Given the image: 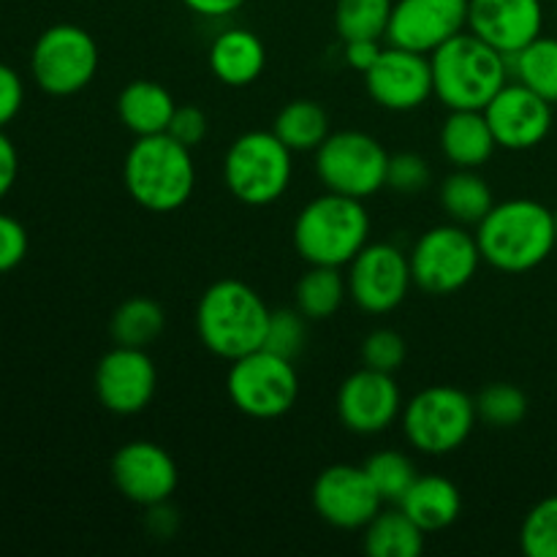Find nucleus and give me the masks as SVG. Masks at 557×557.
<instances>
[{"label":"nucleus","instance_id":"33","mask_svg":"<svg viewBox=\"0 0 557 557\" xmlns=\"http://www.w3.org/2000/svg\"><path fill=\"white\" fill-rule=\"evenodd\" d=\"M476 417L479 422L490 428H515L528 417V397L515 384H490L476 395Z\"/></svg>","mask_w":557,"mask_h":557},{"label":"nucleus","instance_id":"7","mask_svg":"<svg viewBox=\"0 0 557 557\" xmlns=\"http://www.w3.org/2000/svg\"><path fill=\"white\" fill-rule=\"evenodd\" d=\"M476 403L457 386H430L403 406V435L417 451L444 457L460 449L476 428Z\"/></svg>","mask_w":557,"mask_h":557},{"label":"nucleus","instance_id":"14","mask_svg":"<svg viewBox=\"0 0 557 557\" xmlns=\"http://www.w3.org/2000/svg\"><path fill=\"white\" fill-rule=\"evenodd\" d=\"M403 392L395 375L362 368L337 389V419L354 435H381L400 419Z\"/></svg>","mask_w":557,"mask_h":557},{"label":"nucleus","instance_id":"44","mask_svg":"<svg viewBox=\"0 0 557 557\" xmlns=\"http://www.w3.org/2000/svg\"><path fill=\"white\" fill-rule=\"evenodd\" d=\"M553 215H555V232H557V210H553Z\"/></svg>","mask_w":557,"mask_h":557},{"label":"nucleus","instance_id":"12","mask_svg":"<svg viewBox=\"0 0 557 557\" xmlns=\"http://www.w3.org/2000/svg\"><path fill=\"white\" fill-rule=\"evenodd\" d=\"M348 297L370 315H386L406 302L413 286L411 261L397 245L368 243L348 264Z\"/></svg>","mask_w":557,"mask_h":557},{"label":"nucleus","instance_id":"8","mask_svg":"<svg viewBox=\"0 0 557 557\" xmlns=\"http://www.w3.org/2000/svg\"><path fill=\"white\" fill-rule=\"evenodd\" d=\"M226 392L232 406L250 419L286 417L299 397V375L294 359L259 348L234 359L226 375Z\"/></svg>","mask_w":557,"mask_h":557},{"label":"nucleus","instance_id":"3","mask_svg":"<svg viewBox=\"0 0 557 557\" xmlns=\"http://www.w3.org/2000/svg\"><path fill=\"white\" fill-rule=\"evenodd\" d=\"M123 183L141 210L156 215L180 210L196 188L194 150L169 134L136 136L123 163Z\"/></svg>","mask_w":557,"mask_h":557},{"label":"nucleus","instance_id":"27","mask_svg":"<svg viewBox=\"0 0 557 557\" xmlns=\"http://www.w3.org/2000/svg\"><path fill=\"white\" fill-rule=\"evenodd\" d=\"M348 297V281L341 267L310 264V270L299 277L294 288V302L297 310L308 321L332 319L343 308Z\"/></svg>","mask_w":557,"mask_h":557},{"label":"nucleus","instance_id":"40","mask_svg":"<svg viewBox=\"0 0 557 557\" xmlns=\"http://www.w3.org/2000/svg\"><path fill=\"white\" fill-rule=\"evenodd\" d=\"M22 103H25V82L11 65L0 63V128H5L20 114Z\"/></svg>","mask_w":557,"mask_h":557},{"label":"nucleus","instance_id":"5","mask_svg":"<svg viewBox=\"0 0 557 557\" xmlns=\"http://www.w3.org/2000/svg\"><path fill=\"white\" fill-rule=\"evenodd\" d=\"M370 243V215L362 199L324 190L294 221L299 259L321 267H348Z\"/></svg>","mask_w":557,"mask_h":557},{"label":"nucleus","instance_id":"25","mask_svg":"<svg viewBox=\"0 0 557 557\" xmlns=\"http://www.w3.org/2000/svg\"><path fill=\"white\" fill-rule=\"evenodd\" d=\"M364 553L370 557H419L428 533L397 506L381 509L364 528Z\"/></svg>","mask_w":557,"mask_h":557},{"label":"nucleus","instance_id":"15","mask_svg":"<svg viewBox=\"0 0 557 557\" xmlns=\"http://www.w3.org/2000/svg\"><path fill=\"white\" fill-rule=\"evenodd\" d=\"M96 397L109 413L136 417L152 403L158 389L156 362L145 348L114 346L96 364Z\"/></svg>","mask_w":557,"mask_h":557},{"label":"nucleus","instance_id":"17","mask_svg":"<svg viewBox=\"0 0 557 557\" xmlns=\"http://www.w3.org/2000/svg\"><path fill=\"white\" fill-rule=\"evenodd\" d=\"M112 482L125 500L136 506L169 504L180 484L174 457L152 441H131L112 457Z\"/></svg>","mask_w":557,"mask_h":557},{"label":"nucleus","instance_id":"37","mask_svg":"<svg viewBox=\"0 0 557 557\" xmlns=\"http://www.w3.org/2000/svg\"><path fill=\"white\" fill-rule=\"evenodd\" d=\"M433 180L430 163L417 152H397L389 156V169H386V188L400 196H417Z\"/></svg>","mask_w":557,"mask_h":557},{"label":"nucleus","instance_id":"11","mask_svg":"<svg viewBox=\"0 0 557 557\" xmlns=\"http://www.w3.org/2000/svg\"><path fill=\"white\" fill-rule=\"evenodd\" d=\"M33 82L49 96H74L98 74V44L85 27L52 25L30 52Z\"/></svg>","mask_w":557,"mask_h":557},{"label":"nucleus","instance_id":"30","mask_svg":"<svg viewBox=\"0 0 557 557\" xmlns=\"http://www.w3.org/2000/svg\"><path fill=\"white\" fill-rule=\"evenodd\" d=\"M509 58L511 79L522 82L547 98L549 103H557V36H539L536 41L528 44L517 54H506Z\"/></svg>","mask_w":557,"mask_h":557},{"label":"nucleus","instance_id":"13","mask_svg":"<svg viewBox=\"0 0 557 557\" xmlns=\"http://www.w3.org/2000/svg\"><path fill=\"white\" fill-rule=\"evenodd\" d=\"M313 509L326 525L337 531H364L384 509V498L370 482L364 466H330L315 476L310 490Z\"/></svg>","mask_w":557,"mask_h":557},{"label":"nucleus","instance_id":"2","mask_svg":"<svg viewBox=\"0 0 557 557\" xmlns=\"http://www.w3.org/2000/svg\"><path fill=\"white\" fill-rule=\"evenodd\" d=\"M270 313L264 299L248 283L223 277L196 305V332L201 346L215 357L234 359L264 348Z\"/></svg>","mask_w":557,"mask_h":557},{"label":"nucleus","instance_id":"28","mask_svg":"<svg viewBox=\"0 0 557 557\" xmlns=\"http://www.w3.org/2000/svg\"><path fill=\"white\" fill-rule=\"evenodd\" d=\"M272 131L292 152H315L330 136V114L321 103L297 98L277 112Z\"/></svg>","mask_w":557,"mask_h":557},{"label":"nucleus","instance_id":"41","mask_svg":"<svg viewBox=\"0 0 557 557\" xmlns=\"http://www.w3.org/2000/svg\"><path fill=\"white\" fill-rule=\"evenodd\" d=\"M384 47H381L379 38H354V41H343V58L359 74H368L375 65V60L381 58Z\"/></svg>","mask_w":557,"mask_h":557},{"label":"nucleus","instance_id":"4","mask_svg":"<svg viewBox=\"0 0 557 557\" xmlns=\"http://www.w3.org/2000/svg\"><path fill=\"white\" fill-rule=\"evenodd\" d=\"M433 92L446 109H484L511 79L509 58L462 30L430 54Z\"/></svg>","mask_w":557,"mask_h":557},{"label":"nucleus","instance_id":"29","mask_svg":"<svg viewBox=\"0 0 557 557\" xmlns=\"http://www.w3.org/2000/svg\"><path fill=\"white\" fill-rule=\"evenodd\" d=\"M163 326H166V315L163 308L150 297H131L114 310L112 321H109V332H112L114 346H131V348H147L161 337Z\"/></svg>","mask_w":557,"mask_h":557},{"label":"nucleus","instance_id":"18","mask_svg":"<svg viewBox=\"0 0 557 557\" xmlns=\"http://www.w3.org/2000/svg\"><path fill=\"white\" fill-rule=\"evenodd\" d=\"M364 87L381 109L413 112L435 96L430 54H419L389 44L375 60L373 69L364 74Z\"/></svg>","mask_w":557,"mask_h":557},{"label":"nucleus","instance_id":"42","mask_svg":"<svg viewBox=\"0 0 557 557\" xmlns=\"http://www.w3.org/2000/svg\"><path fill=\"white\" fill-rule=\"evenodd\" d=\"M16 174H20V156H16L14 141L0 128V201L11 194V188L16 183Z\"/></svg>","mask_w":557,"mask_h":557},{"label":"nucleus","instance_id":"26","mask_svg":"<svg viewBox=\"0 0 557 557\" xmlns=\"http://www.w3.org/2000/svg\"><path fill=\"white\" fill-rule=\"evenodd\" d=\"M441 207L451 223L479 226L482 218L493 210V188L476 169H457L441 183Z\"/></svg>","mask_w":557,"mask_h":557},{"label":"nucleus","instance_id":"36","mask_svg":"<svg viewBox=\"0 0 557 557\" xmlns=\"http://www.w3.org/2000/svg\"><path fill=\"white\" fill-rule=\"evenodd\" d=\"M362 364L364 368L381 370V373H395L406 362V341L395 330H373L362 341Z\"/></svg>","mask_w":557,"mask_h":557},{"label":"nucleus","instance_id":"31","mask_svg":"<svg viewBox=\"0 0 557 557\" xmlns=\"http://www.w3.org/2000/svg\"><path fill=\"white\" fill-rule=\"evenodd\" d=\"M395 0H337L335 30L341 41L354 38H386Z\"/></svg>","mask_w":557,"mask_h":557},{"label":"nucleus","instance_id":"45","mask_svg":"<svg viewBox=\"0 0 557 557\" xmlns=\"http://www.w3.org/2000/svg\"><path fill=\"white\" fill-rule=\"evenodd\" d=\"M555 20H557V3H555Z\"/></svg>","mask_w":557,"mask_h":557},{"label":"nucleus","instance_id":"32","mask_svg":"<svg viewBox=\"0 0 557 557\" xmlns=\"http://www.w3.org/2000/svg\"><path fill=\"white\" fill-rule=\"evenodd\" d=\"M364 471H368L370 482L375 484L379 495L384 498V504H400L403 495L411 490V484L417 482V466H413L411 457L400 449H381L375 455L368 457L364 462Z\"/></svg>","mask_w":557,"mask_h":557},{"label":"nucleus","instance_id":"10","mask_svg":"<svg viewBox=\"0 0 557 557\" xmlns=\"http://www.w3.org/2000/svg\"><path fill=\"white\" fill-rule=\"evenodd\" d=\"M389 152L364 131H337L315 150V174L332 194L370 199L386 188Z\"/></svg>","mask_w":557,"mask_h":557},{"label":"nucleus","instance_id":"38","mask_svg":"<svg viewBox=\"0 0 557 557\" xmlns=\"http://www.w3.org/2000/svg\"><path fill=\"white\" fill-rule=\"evenodd\" d=\"M30 239H27L25 226L16 218L0 212V275L16 270L25 261Z\"/></svg>","mask_w":557,"mask_h":557},{"label":"nucleus","instance_id":"34","mask_svg":"<svg viewBox=\"0 0 557 557\" xmlns=\"http://www.w3.org/2000/svg\"><path fill=\"white\" fill-rule=\"evenodd\" d=\"M520 547L528 557H557V495L539 500L520 528Z\"/></svg>","mask_w":557,"mask_h":557},{"label":"nucleus","instance_id":"43","mask_svg":"<svg viewBox=\"0 0 557 557\" xmlns=\"http://www.w3.org/2000/svg\"><path fill=\"white\" fill-rule=\"evenodd\" d=\"M183 5L205 20H221V16L234 14L245 5V0H183Z\"/></svg>","mask_w":557,"mask_h":557},{"label":"nucleus","instance_id":"35","mask_svg":"<svg viewBox=\"0 0 557 557\" xmlns=\"http://www.w3.org/2000/svg\"><path fill=\"white\" fill-rule=\"evenodd\" d=\"M297 308L272 310L270 324H267L264 348L275 351L286 359H297L302 354L305 341H308V324Z\"/></svg>","mask_w":557,"mask_h":557},{"label":"nucleus","instance_id":"9","mask_svg":"<svg viewBox=\"0 0 557 557\" xmlns=\"http://www.w3.org/2000/svg\"><path fill=\"white\" fill-rule=\"evenodd\" d=\"M408 261H411L413 286L433 297H446L466 288L476 277L484 259L476 234L468 232V226H460V223H444V226L428 228L413 243Z\"/></svg>","mask_w":557,"mask_h":557},{"label":"nucleus","instance_id":"1","mask_svg":"<svg viewBox=\"0 0 557 557\" xmlns=\"http://www.w3.org/2000/svg\"><path fill=\"white\" fill-rule=\"evenodd\" d=\"M476 243L490 267L506 275H522L553 256L557 245L555 215L542 201H498L476 226Z\"/></svg>","mask_w":557,"mask_h":557},{"label":"nucleus","instance_id":"23","mask_svg":"<svg viewBox=\"0 0 557 557\" xmlns=\"http://www.w3.org/2000/svg\"><path fill=\"white\" fill-rule=\"evenodd\" d=\"M177 103L172 92L152 79H136L125 85L117 96V117L134 136L166 134Z\"/></svg>","mask_w":557,"mask_h":557},{"label":"nucleus","instance_id":"21","mask_svg":"<svg viewBox=\"0 0 557 557\" xmlns=\"http://www.w3.org/2000/svg\"><path fill=\"white\" fill-rule=\"evenodd\" d=\"M264 41L248 27H228L218 33L210 47V71L228 87H248L264 74Z\"/></svg>","mask_w":557,"mask_h":557},{"label":"nucleus","instance_id":"16","mask_svg":"<svg viewBox=\"0 0 557 557\" xmlns=\"http://www.w3.org/2000/svg\"><path fill=\"white\" fill-rule=\"evenodd\" d=\"M466 27L468 0H395L386 41L419 54H433Z\"/></svg>","mask_w":557,"mask_h":557},{"label":"nucleus","instance_id":"6","mask_svg":"<svg viewBox=\"0 0 557 557\" xmlns=\"http://www.w3.org/2000/svg\"><path fill=\"white\" fill-rule=\"evenodd\" d=\"M294 177V152L275 131H248L237 136L223 158V183L228 194L250 207L281 199Z\"/></svg>","mask_w":557,"mask_h":557},{"label":"nucleus","instance_id":"20","mask_svg":"<svg viewBox=\"0 0 557 557\" xmlns=\"http://www.w3.org/2000/svg\"><path fill=\"white\" fill-rule=\"evenodd\" d=\"M468 30L504 54H517L544 33L542 0H468Z\"/></svg>","mask_w":557,"mask_h":557},{"label":"nucleus","instance_id":"39","mask_svg":"<svg viewBox=\"0 0 557 557\" xmlns=\"http://www.w3.org/2000/svg\"><path fill=\"white\" fill-rule=\"evenodd\" d=\"M207 128H210V123H207V114L199 107H177L166 134L174 136L180 145L194 150V147H199L205 141Z\"/></svg>","mask_w":557,"mask_h":557},{"label":"nucleus","instance_id":"24","mask_svg":"<svg viewBox=\"0 0 557 557\" xmlns=\"http://www.w3.org/2000/svg\"><path fill=\"white\" fill-rule=\"evenodd\" d=\"M403 511L424 533H438L455 525L462 511V495L457 484L446 476H417L400 504Z\"/></svg>","mask_w":557,"mask_h":557},{"label":"nucleus","instance_id":"19","mask_svg":"<svg viewBox=\"0 0 557 557\" xmlns=\"http://www.w3.org/2000/svg\"><path fill=\"white\" fill-rule=\"evenodd\" d=\"M495 141L504 150H533L553 131V103L525 87L522 82H506L498 96L484 107Z\"/></svg>","mask_w":557,"mask_h":557},{"label":"nucleus","instance_id":"22","mask_svg":"<svg viewBox=\"0 0 557 557\" xmlns=\"http://www.w3.org/2000/svg\"><path fill=\"white\" fill-rule=\"evenodd\" d=\"M498 150L484 109H451L441 125V152L457 169H479Z\"/></svg>","mask_w":557,"mask_h":557}]
</instances>
